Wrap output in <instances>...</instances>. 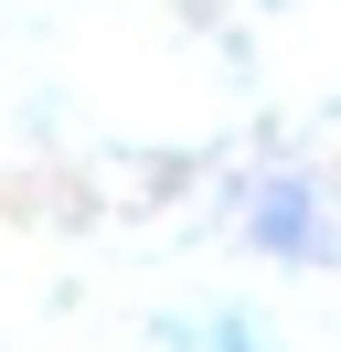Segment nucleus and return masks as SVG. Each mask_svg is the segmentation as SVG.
<instances>
[{"label": "nucleus", "mask_w": 341, "mask_h": 352, "mask_svg": "<svg viewBox=\"0 0 341 352\" xmlns=\"http://www.w3.org/2000/svg\"><path fill=\"white\" fill-rule=\"evenodd\" d=\"M245 235L267 245V256H288V267H320V256H331V214H320V192H309L298 171L245 192Z\"/></svg>", "instance_id": "nucleus-1"}]
</instances>
